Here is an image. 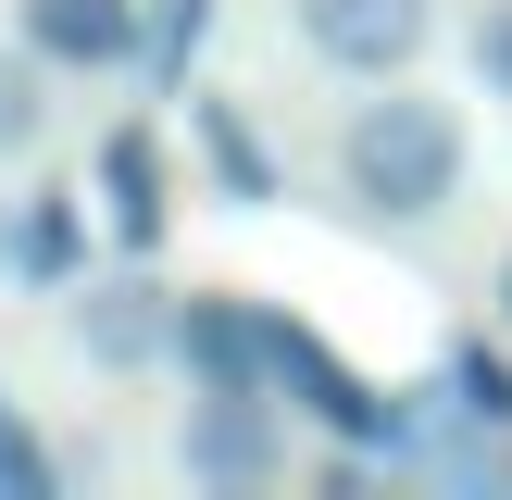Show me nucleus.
Instances as JSON below:
<instances>
[{
    "mask_svg": "<svg viewBox=\"0 0 512 500\" xmlns=\"http://www.w3.org/2000/svg\"><path fill=\"white\" fill-rule=\"evenodd\" d=\"M488 300H500V325H512V250H500V288H488Z\"/></svg>",
    "mask_w": 512,
    "mask_h": 500,
    "instance_id": "nucleus-16",
    "label": "nucleus"
},
{
    "mask_svg": "<svg viewBox=\"0 0 512 500\" xmlns=\"http://www.w3.org/2000/svg\"><path fill=\"white\" fill-rule=\"evenodd\" d=\"M75 238H88V213H75L63 188L25 200V225H13V275H38V288H50V275H75Z\"/></svg>",
    "mask_w": 512,
    "mask_h": 500,
    "instance_id": "nucleus-10",
    "label": "nucleus"
},
{
    "mask_svg": "<svg viewBox=\"0 0 512 500\" xmlns=\"http://www.w3.org/2000/svg\"><path fill=\"white\" fill-rule=\"evenodd\" d=\"M38 125H50L38 63H25V50H0V163H13V150H38Z\"/></svg>",
    "mask_w": 512,
    "mask_h": 500,
    "instance_id": "nucleus-13",
    "label": "nucleus"
},
{
    "mask_svg": "<svg viewBox=\"0 0 512 500\" xmlns=\"http://www.w3.org/2000/svg\"><path fill=\"white\" fill-rule=\"evenodd\" d=\"M288 13H300V38H313L338 75H400L425 38H438L425 0H288Z\"/></svg>",
    "mask_w": 512,
    "mask_h": 500,
    "instance_id": "nucleus-4",
    "label": "nucleus"
},
{
    "mask_svg": "<svg viewBox=\"0 0 512 500\" xmlns=\"http://www.w3.org/2000/svg\"><path fill=\"white\" fill-rule=\"evenodd\" d=\"M475 88L512 100V0H488V25H475Z\"/></svg>",
    "mask_w": 512,
    "mask_h": 500,
    "instance_id": "nucleus-15",
    "label": "nucleus"
},
{
    "mask_svg": "<svg viewBox=\"0 0 512 500\" xmlns=\"http://www.w3.org/2000/svg\"><path fill=\"white\" fill-rule=\"evenodd\" d=\"M338 188L363 200L375 225L450 213V200H463V113H450V100H425V88L363 100V113L338 125Z\"/></svg>",
    "mask_w": 512,
    "mask_h": 500,
    "instance_id": "nucleus-1",
    "label": "nucleus"
},
{
    "mask_svg": "<svg viewBox=\"0 0 512 500\" xmlns=\"http://www.w3.org/2000/svg\"><path fill=\"white\" fill-rule=\"evenodd\" d=\"M0 500H50V450L25 438V413L0 400Z\"/></svg>",
    "mask_w": 512,
    "mask_h": 500,
    "instance_id": "nucleus-14",
    "label": "nucleus"
},
{
    "mask_svg": "<svg viewBox=\"0 0 512 500\" xmlns=\"http://www.w3.org/2000/svg\"><path fill=\"white\" fill-rule=\"evenodd\" d=\"M213 38V0H150V75H188Z\"/></svg>",
    "mask_w": 512,
    "mask_h": 500,
    "instance_id": "nucleus-12",
    "label": "nucleus"
},
{
    "mask_svg": "<svg viewBox=\"0 0 512 500\" xmlns=\"http://www.w3.org/2000/svg\"><path fill=\"white\" fill-rule=\"evenodd\" d=\"M175 375H188V388H275L263 313H250V300H225V288L175 300Z\"/></svg>",
    "mask_w": 512,
    "mask_h": 500,
    "instance_id": "nucleus-5",
    "label": "nucleus"
},
{
    "mask_svg": "<svg viewBox=\"0 0 512 500\" xmlns=\"http://www.w3.org/2000/svg\"><path fill=\"white\" fill-rule=\"evenodd\" d=\"M25 50L38 63H138L150 50V0H25Z\"/></svg>",
    "mask_w": 512,
    "mask_h": 500,
    "instance_id": "nucleus-6",
    "label": "nucleus"
},
{
    "mask_svg": "<svg viewBox=\"0 0 512 500\" xmlns=\"http://www.w3.org/2000/svg\"><path fill=\"white\" fill-rule=\"evenodd\" d=\"M438 413L463 425V438H512V350L463 338V350H450V388H438Z\"/></svg>",
    "mask_w": 512,
    "mask_h": 500,
    "instance_id": "nucleus-9",
    "label": "nucleus"
},
{
    "mask_svg": "<svg viewBox=\"0 0 512 500\" xmlns=\"http://www.w3.org/2000/svg\"><path fill=\"white\" fill-rule=\"evenodd\" d=\"M263 338H275V388H288V413H300V425H325V438H350V450H388V463L425 438L413 400H400V388H363V375H350L338 350L313 338V325L263 313Z\"/></svg>",
    "mask_w": 512,
    "mask_h": 500,
    "instance_id": "nucleus-2",
    "label": "nucleus"
},
{
    "mask_svg": "<svg viewBox=\"0 0 512 500\" xmlns=\"http://www.w3.org/2000/svg\"><path fill=\"white\" fill-rule=\"evenodd\" d=\"M100 213H113V238H125V250H150V238H163V163H150V138H138V125L100 150Z\"/></svg>",
    "mask_w": 512,
    "mask_h": 500,
    "instance_id": "nucleus-8",
    "label": "nucleus"
},
{
    "mask_svg": "<svg viewBox=\"0 0 512 500\" xmlns=\"http://www.w3.org/2000/svg\"><path fill=\"white\" fill-rule=\"evenodd\" d=\"M75 350L88 363H175V300L163 288H138V275H113V288H88L75 300Z\"/></svg>",
    "mask_w": 512,
    "mask_h": 500,
    "instance_id": "nucleus-7",
    "label": "nucleus"
},
{
    "mask_svg": "<svg viewBox=\"0 0 512 500\" xmlns=\"http://www.w3.org/2000/svg\"><path fill=\"white\" fill-rule=\"evenodd\" d=\"M188 113H200V150H213L225 200H275V175H263V150H250V125L225 113V100H188Z\"/></svg>",
    "mask_w": 512,
    "mask_h": 500,
    "instance_id": "nucleus-11",
    "label": "nucleus"
},
{
    "mask_svg": "<svg viewBox=\"0 0 512 500\" xmlns=\"http://www.w3.org/2000/svg\"><path fill=\"white\" fill-rule=\"evenodd\" d=\"M175 463L200 488H263L288 463V425H275V388H200L188 425H175Z\"/></svg>",
    "mask_w": 512,
    "mask_h": 500,
    "instance_id": "nucleus-3",
    "label": "nucleus"
}]
</instances>
